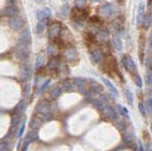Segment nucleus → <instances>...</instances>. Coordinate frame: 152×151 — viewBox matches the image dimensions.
Returning <instances> with one entry per match:
<instances>
[{"instance_id": "nucleus-14", "label": "nucleus", "mask_w": 152, "mask_h": 151, "mask_svg": "<svg viewBox=\"0 0 152 151\" xmlns=\"http://www.w3.org/2000/svg\"><path fill=\"white\" fill-rule=\"evenodd\" d=\"M90 20L92 21L91 23H93V24H96V25L100 24V22H101V20L98 18V16H92V17L90 18Z\"/></svg>"}, {"instance_id": "nucleus-16", "label": "nucleus", "mask_w": 152, "mask_h": 151, "mask_svg": "<svg viewBox=\"0 0 152 151\" xmlns=\"http://www.w3.org/2000/svg\"><path fill=\"white\" fill-rule=\"evenodd\" d=\"M147 4H148V7H150V8H151V6H152V0H148Z\"/></svg>"}, {"instance_id": "nucleus-17", "label": "nucleus", "mask_w": 152, "mask_h": 151, "mask_svg": "<svg viewBox=\"0 0 152 151\" xmlns=\"http://www.w3.org/2000/svg\"><path fill=\"white\" fill-rule=\"evenodd\" d=\"M15 0H8V2L9 3H11V4H12V3H14Z\"/></svg>"}, {"instance_id": "nucleus-13", "label": "nucleus", "mask_w": 152, "mask_h": 151, "mask_svg": "<svg viewBox=\"0 0 152 151\" xmlns=\"http://www.w3.org/2000/svg\"><path fill=\"white\" fill-rule=\"evenodd\" d=\"M91 57H92L94 61H99L101 59V52L99 50H93V51L91 52Z\"/></svg>"}, {"instance_id": "nucleus-7", "label": "nucleus", "mask_w": 152, "mask_h": 151, "mask_svg": "<svg viewBox=\"0 0 152 151\" xmlns=\"http://www.w3.org/2000/svg\"><path fill=\"white\" fill-rule=\"evenodd\" d=\"M30 39V34L28 30H25L24 32L21 33V35H20V42L22 43H27Z\"/></svg>"}, {"instance_id": "nucleus-3", "label": "nucleus", "mask_w": 152, "mask_h": 151, "mask_svg": "<svg viewBox=\"0 0 152 151\" xmlns=\"http://www.w3.org/2000/svg\"><path fill=\"white\" fill-rule=\"evenodd\" d=\"M17 13H18V8L14 5L5 7V8L2 10V15L10 16V18L13 17V16H16Z\"/></svg>"}, {"instance_id": "nucleus-6", "label": "nucleus", "mask_w": 152, "mask_h": 151, "mask_svg": "<svg viewBox=\"0 0 152 151\" xmlns=\"http://www.w3.org/2000/svg\"><path fill=\"white\" fill-rule=\"evenodd\" d=\"M144 4L143 2H141L139 5V8H138V13H137V17H136L137 25H140L142 20L144 19Z\"/></svg>"}, {"instance_id": "nucleus-5", "label": "nucleus", "mask_w": 152, "mask_h": 151, "mask_svg": "<svg viewBox=\"0 0 152 151\" xmlns=\"http://www.w3.org/2000/svg\"><path fill=\"white\" fill-rule=\"evenodd\" d=\"M52 12H50V10L49 8H44L41 11H38L36 13V17L38 18V20H46L47 18H49Z\"/></svg>"}, {"instance_id": "nucleus-1", "label": "nucleus", "mask_w": 152, "mask_h": 151, "mask_svg": "<svg viewBox=\"0 0 152 151\" xmlns=\"http://www.w3.org/2000/svg\"><path fill=\"white\" fill-rule=\"evenodd\" d=\"M8 24L10 26V28H12V30H15V31H18V30H21L24 23H23V20L19 17V16H13L9 19Z\"/></svg>"}, {"instance_id": "nucleus-10", "label": "nucleus", "mask_w": 152, "mask_h": 151, "mask_svg": "<svg viewBox=\"0 0 152 151\" xmlns=\"http://www.w3.org/2000/svg\"><path fill=\"white\" fill-rule=\"evenodd\" d=\"M151 21H152V14H151V13H148V14L144 19V29L147 30L148 28H149L150 25H151Z\"/></svg>"}, {"instance_id": "nucleus-12", "label": "nucleus", "mask_w": 152, "mask_h": 151, "mask_svg": "<svg viewBox=\"0 0 152 151\" xmlns=\"http://www.w3.org/2000/svg\"><path fill=\"white\" fill-rule=\"evenodd\" d=\"M86 3L87 0H74V6L76 7V9H82Z\"/></svg>"}, {"instance_id": "nucleus-20", "label": "nucleus", "mask_w": 152, "mask_h": 151, "mask_svg": "<svg viewBox=\"0 0 152 151\" xmlns=\"http://www.w3.org/2000/svg\"><path fill=\"white\" fill-rule=\"evenodd\" d=\"M150 42H151V47H152V36H151V40H150Z\"/></svg>"}, {"instance_id": "nucleus-11", "label": "nucleus", "mask_w": 152, "mask_h": 151, "mask_svg": "<svg viewBox=\"0 0 152 151\" xmlns=\"http://www.w3.org/2000/svg\"><path fill=\"white\" fill-rule=\"evenodd\" d=\"M113 44H114V46L116 47V49L118 50L122 49V41L118 36H114L113 37Z\"/></svg>"}, {"instance_id": "nucleus-4", "label": "nucleus", "mask_w": 152, "mask_h": 151, "mask_svg": "<svg viewBox=\"0 0 152 151\" xmlns=\"http://www.w3.org/2000/svg\"><path fill=\"white\" fill-rule=\"evenodd\" d=\"M61 32V25L59 23H53L49 30V36L50 38H55Z\"/></svg>"}, {"instance_id": "nucleus-2", "label": "nucleus", "mask_w": 152, "mask_h": 151, "mask_svg": "<svg viewBox=\"0 0 152 151\" xmlns=\"http://www.w3.org/2000/svg\"><path fill=\"white\" fill-rule=\"evenodd\" d=\"M113 11H114L113 5H111L110 3H106V4H104L103 6H101L99 12L101 15L106 16V17H109L113 13Z\"/></svg>"}, {"instance_id": "nucleus-8", "label": "nucleus", "mask_w": 152, "mask_h": 151, "mask_svg": "<svg viewBox=\"0 0 152 151\" xmlns=\"http://www.w3.org/2000/svg\"><path fill=\"white\" fill-rule=\"evenodd\" d=\"M69 6H63L62 8H61L60 10V12H58V13H57V15L58 16H61L62 18H65L66 16L67 15V13H69Z\"/></svg>"}, {"instance_id": "nucleus-18", "label": "nucleus", "mask_w": 152, "mask_h": 151, "mask_svg": "<svg viewBox=\"0 0 152 151\" xmlns=\"http://www.w3.org/2000/svg\"><path fill=\"white\" fill-rule=\"evenodd\" d=\"M35 2H37V3H41V2H43V0H35Z\"/></svg>"}, {"instance_id": "nucleus-9", "label": "nucleus", "mask_w": 152, "mask_h": 151, "mask_svg": "<svg viewBox=\"0 0 152 151\" xmlns=\"http://www.w3.org/2000/svg\"><path fill=\"white\" fill-rule=\"evenodd\" d=\"M47 25L46 20H40L36 25V32L37 33H41L43 32V30L45 29V27Z\"/></svg>"}, {"instance_id": "nucleus-15", "label": "nucleus", "mask_w": 152, "mask_h": 151, "mask_svg": "<svg viewBox=\"0 0 152 151\" xmlns=\"http://www.w3.org/2000/svg\"><path fill=\"white\" fill-rule=\"evenodd\" d=\"M107 35H109V32H106V31H103L99 33V37L103 38V39H106L107 37Z\"/></svg>"}, {"instance_id": "nucleus-19", "label": "nucleus", "mask_w": 152, "mask_h": 151, "mask_svg": "<svg viewBox=\"0 0 152 151\" xmlns=\"http://www.w3.org/2000/svg\"><path fill=\"white\" fill-rule=\"evenodd\" d=\"M92 2H99V1H101V0H91Z\"/></svg>"}]
</instances>
